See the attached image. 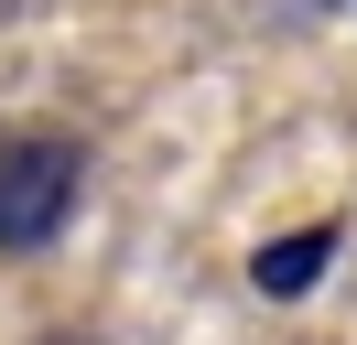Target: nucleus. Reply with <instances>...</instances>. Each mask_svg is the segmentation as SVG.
Listing matches in <instances>:
<instances>
[{"label": "nucleus", "mask_w": 357, "mask_h": 345, "mask_svg": "<svg viewBox=\"0 0 357 345\" xmlns=\"http://www.w3.org/2000/svg\"><path fill=\"white\" fill-rule=\"evenodd\" d=\"M87 205V151L54 141V129H11L0 141V248H54L66 216Z\"/></svg>", "instance_id": "nucleus-1"}, {"label": "nucleus", "mask_w": 357, "mask_h": 345, "mask_svg": "<svg viewBox=\"0 0 357 345\" xmlns=\"http://www.w3.org/2000/svg\"><path fill=\"white\" fill-rule=\"evenodd\" d=\"M335 248H347V227H335V216H325V227H292V237H271V248H249V280H260L271 302H303L314 280L335 270Z\"/></svg>", "instance_id": "nucleus-2"}, {"label": "nucleus", "mask_w": 357, "mask_h": 345, "mask_svg": "<svg viewBox=\"0 0 357 345\" xmlns=\"http://www.w3.org/2000/svg\"><path fill=\"white\" fill-rule=\"evenodd\" d=\"M325 11H357V0H325Z\"/></svg>", "instance_id": "nucleus-3"}]
</instances>
